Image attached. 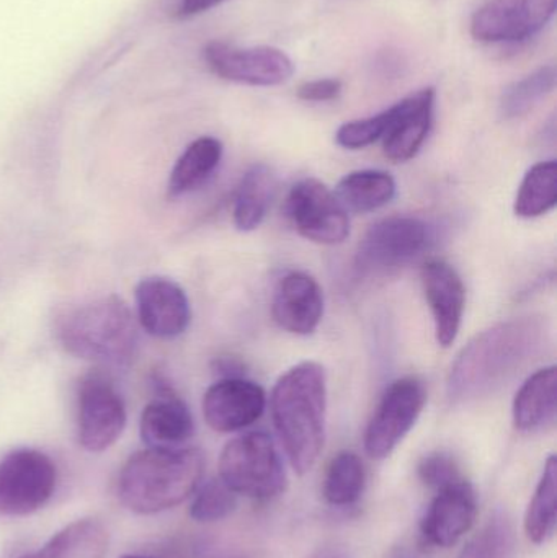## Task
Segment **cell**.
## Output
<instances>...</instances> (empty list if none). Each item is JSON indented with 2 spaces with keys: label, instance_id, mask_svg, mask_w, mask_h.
<instances>
[{
  "label": "cell",
  "instance_id": "obj_1",
  "mask_svg": "<svg viewBox=\"0 0 557 558\" xmlns=\"http://www.w3.org/2000/svg\"><path fill=\"white\" fill-rule=\"evenodd\" d=\"M545 320L519 317L477 333L458 354L447 380L450 402L467 403L502 389L546 343Z\"/></svg>",
  "mask_w": 557,
  "mask_h": 558
},
{
  "label": "cell",
  "instance_id": "obj_2",
  "mask_svg": "<svg viewBox=\"0 0 557 558\" xmlns=\"http://www.w3.org/2000/svg\"><path fill=\"white\" fill-rule=\"evenodd\" d=\"M271 418L288 461L307 474L326 442L327 377L319 363L303 361L288 369L271 390Z\"/></svg>",
  "mask_w": 557,
  "mask_h": 558
},
{
  "label": "cell",
  "instance_id": "obj_3",
  "mask_svg": "<svg viewBox=\"0 0 557 558\" xmlns=\"http://www.w3.org/2000/svg\"><path fill=\"white\" fill-rule=\"evenodd\" d=\"M205 474L196 448H147L128 459L118 477V498L136 514L162 513L189 500Z\"/></svg>",
  "mask_w": 557,
  "mask_h": 558
},
{
  "label": "cell",
  "instance_id": "obj_4",
  "mask_svg": "<svg viewBox=\"0 0 557 558\" xmlns=\"http://www.w3.org/2000/svg\"><path fill=\"white\" fill-rule=\"evenodd\" d=\"M61 347L78 360L126 366L136 356L140 331L133 312L117 295L97 299L59 322Z\"/></svg>",
  "mask_w": 557,
  "mask_h": 558
},
{
  "label": "cell",
  "instance_id": "obj_5",
  "mask_svg": "<svg viewBox=\"0 0 557 558\" xmlns=\"http://www.w3.org/2000/svg\"><path fill=\"white\" fill-rule=\"evenodd\" d=\"M219 478L235 495L270 501L287 488V474L274 439L264 432H249L231 439L219 458Z\"/></svg>",
  "mask_w": 557,
  "mask_h": 558
},
{
  "label": "cell",
  "instance_id": "obj_6",
  "mask_svg": "<svg viewBox=\"0 0 557 558\" xmlns=\"http://www.w3.org/2000/svg\"><path fill=\"white\" fill-rule=\"evenodd\" d=\"M431 242V231L422 219L391 216L376 222L366 232L356 251L360 274L383 277L408 267Z\"/></svg>",
  "mask_w": 557,
  "mask_h": 558
},
{
  "label": "cell",
  "instance_id": "obj_7",
  "mask_svg": "<svg viewBox=\"0 0 557 558\" xmlns=\"http://www.w3.org/2000/svg\"><path fill=\"white\" fill-rule=\"evenodd\" d=\"M58 471L45 452L16 449L0 461V514L28 517L41 510L56 490Z\"/></svg>",
  "mask_w": 557,
  "mask_h": 558
},
{
  "label": "cell",
  "instance_id": "obj_8",
  "mask_svg": "<svg viewBox=\"0 0 557 558\" xmlns=\"http://www.w3.org/2000/svg\"><path fill=\"white\" fill-rule=\"evenodd\" d=\"M427 390L417 377H402L386 389L365 432L366 454L388 458L411 433L424 412Z\"/></svg>",
  "mask_w": 557,
  "mask_h": 558
},
{
  "label": "cell",
  "instance_id": "obj_9",
  "mask_svg": "<svg viewBox=\"0 0 557 558\" xmlns=\"http://www.w3.org/2000/svg\"><path fill=\"white\" fill-rule=\"evenodd\" d=\"M287 215L301 238L339 245L350 235L349 213L336 193L316 179L300 180L287 198Z\"/></svg>",
  "mask_w": 557,
  "mask_h": 558
},
{
  "label": "cell",
  "instance_id": "obj_10",
  "mask_svg": "<svg viewBox=\"0 0 557 558\" xmlns=\"http://www.w3.org/2000/svg\"><path fill=\"white\" fill-rule=\"evenodd\" d=\"M126 405L113 384L101 374H88L77 393V435L88 452H104L126 428Z\"/></svg>",
  "mask_w": 557,
  "mask_h": 558
},
{
  "label": "cell",
  "instance_id": "obj_11",
  "mask_svg": "<svg viewBox=\"0 0 557 558\" xmlns=\"http://www.w3.org/2000/svg\"><path fill=\"white\" fill-rule=\"evenodd\" d=\"M205 61L218 77L252 87H277L290 81L294 64L287 52L271 46L238 48L225 41L206 45Z\"/></svg>",
  "mask_w": 557,
  "mask_h": 558
},
{
  "label": "cell",
  "instance_id": "obj_12",
  "mask_svg": "<svg viewBox=\"0 0 557 558\" xmlns=\"http://www.w3.org/2000/svg\"><path fill=\"white\" fill-rule=\"evenodd\" d=\"M557 0H487L471 19V35L483 43H520L555 19Z\"/></svg>",
  "mask_w": 557,
  "mask_h": 558
},
{
  "label": "cell",
  "instance_id": "obj_13",
  "mask_svg": "<svg viewBox=\"0 0 557 558\" xmlns=\"http://www.w3.org/2000/svg\"><path fill=\"white\" fill-rule=\"evenodd\" d=\"M477 495L467 478L435 490L421 521L425 546L450 549L476 523Z\"/></svg>",
  "mask_w": 557,
  "mask_h": 558
},
{
  "label": "cell",
  "instance_id": "obj_14",
  "mask_svg": "<svg viewBox=\"0 0 557 558\" xmlns=\"http://www.w3.org/2000/svg\"><path fill=\"white\" fill-rule=\"evenodd\" d=\"M267 396L247 377L219 379L203 397V416L218 433H235L254 425L264 415Z\"/></svg>",
  "mask_w": 557,
  "mask_h": 558
},
{
  "label": "cell",
  "instance_id": "obj_15",
  "mask_svg": "<svg viewBox=\"0 0 557 558\" xmlns=\"http://www.w3.org/2000/svg\"><path fill=\"white\" fill-rule=\"evenodd\" d=\"M137 322L150 337L170 338L185 333L192 322L189 295L173 279L144 278L136 286Z\"/></svg>",
  "mask_w": 557,
  "mask_h": 558
},
{
  "label": "cell",
  "instance_id": "obj_16",
  "mask_svg": "<svg viewBox=\"0 0 557 558\" xmlns=\"http://www.w3.org/2000/svg\"><path fill=\"white\" fill-rule=\"evenodd\" d=\"M422 288L434 317L435 337L444 348L457 341L467 307L463 279L450 264L431 260L422 267Z\"/></svg>",
  "mask_w": 557,
  "mask_h": 558
},
{
  "label": "cell",
  "instance_id": "obj_17",
  "mask_svg": "<svg viewBox=\"0 0 557 558\" xmlns=\"http://www.w3.org/2000/svg\"><path fill=\"white\" fill-rule=\"evenodd\" d=\"M437 92L427 87L392 105L391 123L383 136V149L392 162H408L417 156L434 124Z\"/></svg>",
  "mask_w": 557,
  "mask_h": 558
},
{
  "label": "cell",
  "instance_id": "obj_18",
  "mask_svg": "<svg viewBox=\"0 0 557 558\" xmlns=\"http://www.w3.org/2000/svg\"><path fill=\"white\" fill-rule=\"evenodd\" d=\"M271 315L288 333H314L324 315V294L319 282L304 271H291L278 281L271 301Z\"/></svg>",
  "mask_w": 557,
  "mask_h": 558
},
{
  "label": "cell",
  "instance_id": "obj_19",
  "mask_svg": "<svg viewBox=\"0 0 557 558\" xmlns=\"http://www.w3.org/2000/svg\"><path fill=\"white\" fill-rule=\"evenodd\" d=\"M156 387V399L141 415V438L147 448H182L195 433L192 412L169 384L157 379Z\"/></svg>",
  "mask_w": 557,
  "mask_h": 558
},
{
  "label": "cell",
  "instance_id": "obj_20",
  "mask_svg": "<svg viewBox=\"0 0 557 558\" xmlns=\"http://www.w3.org/2000/svg\"><path fill=\"white\" fill-rule=\"evenodd\" d=\"M557 369L543 367L533 373L513 399V423L523 433H535L556 420Z\"/></svg>",
  "mask_w": 557,
  "mask_h": 558
},
{
  "label": "cell",
  "instance_id": "obj_21",
  "mask_svg": "<svg viewBox=\"0 0 557 558\" xmlns=\"http://www.w3.org/2000/svg\"><path fill=\"white\" fill-rule=\"evenodd\" d=\"M277 175L265 163H258L245 172L235 192L232 209V218L239 231H255L264 222L277 193Z\"/></svg>",
  "mask_w": 557,
  "mask_h": 558
},
{
  "label": "cell",
  "instance_id": "obj_22",
  "mask_svg": "<svg viewBox=\"0 0 557 558\" xmlns=\"http://www.w3.org/2000/svg\"><path fill=\"white\" fill-rule=\"evenodd\" d=\"M110 546V534L101 521L94 518L74 521L56 533L35 558H105Z\"/></svg>",
  "mask_w": 557,
  "mask_h": 558
},
{
  "label": "cell",
  "instance_id": "obj_23",
  "mask_svg": "<svg viewBox=\"0 0 557 558\" xmlns=\"http://www.w3.org/2000/svg\"><path fill=\"white\" fill-rule=\"evenodd\" d=\"M221 159V141L209 136L193 141L170 172L169 195L177 198L199 189L218 169Z\"/></svg>",
  "mask_w": 557,
  "mask_h": 558
},
{
  "label": "cell",
  "instance_id": "obj_24",
  "mask_svg": "<svg viewBox=\"0 0 557 558\" xmlns=\"http://www.w3.org/2000/svg\"><path fill=\"white\" fill-rule=\"evenodd\" d=\"M336 195L350 211L373 213L392 202L396 182L383 170H356L340 180Z\"/></svg>",
  "mask_w": 557,
  "mask_h": 558
},
{
  "label": "cell",
  "instance_id": "obj_25",
  "mask_svg": "<svg viewBox=\"0 0 557 558\" xmlns=\"http://www.w3.org/2000/svg\"><path fill=\"white\" fill-rule=\"evenodd\" d=\"M557 523V462L549 456L543 469L542 478L526 508L525 527L530 543L543 546L555 536Z\"/></svg>",
  "mask_w": 557,
  "mask_h": 558
},
{
  "label": "cell",
  "instance_id": "obj_26",
  "mask_svg": "<svg viewBox=\"0 0 557 558\" xmlns=\"http://www.w3.org/2000/svg\"><path fill=\"white\" fill-rule=\"evenodd\" d=\"M557 203V163H535L523 177L517 192L513 211L519 218L535 219L548 215Z\"/></svg>",
  "mask_w": 557,
  "mask_h": 558
},
{
  "label": "cell",
  "instance_id": "obj_27",
  "mask_svg": "<svg viewBox=\"0 0 557 558\" xmlns=\"http://www.w3.org/2000/svg\"><path fill=\"white\" fill-rule=\"evenodd\" d=\"M365 465L355 452H339L330 461L324 477V500L336 508L355 505L365 490Z\"/></svg>",
  "mask_w": 557,
  "mask_h": 558
},
{
  "label": "cell",
  "instance_id": "obj_28",
  "mask_svg": "<svg viewBox=\"0 0 557 558\" xmlns=\"http://www.w3.org/2000/svg\"><path fill=\"white\" fill-rule=\"evenodd\" d=\"M556 81V65L548 64L513 82L509 87L504 88L499 104L500 114L506 120L525 117L555 90Z\"/></svg>",
  "mask_w": 557,
  "mask_h": 558
},
{
  "label": "cell",
  "instance_id": "obj_29",
  "mask_svg": "<svg viewBox=\"0 0 557 558\" xmlns=\"http://www.w3.org/2000/svg\"><path fill=\"white\" fill-rule=\"evenodd\" d=\"M238 508V495L221 481H211L199 484L193 494V501L190 505V518L196 523H218L231 517Z\"/></svg>",
  "mask_w": 557,
  "mask_h": 558
},
{
  "label": "cell",
  "instance_id": "obj_30",
  "mask_svg": "<svg viewBox=\"0 0 557 558\" xmlns=\"http://www.w3.org/2000/svg\"><path fill=\"white\" fill-rule=\"evenodd\" d=\"M512 523L507 514H496L471 541L461 558H509L513 550Z\"/></svg>",
  "mask_w": 557,
  "mask_h": 558
},
{
  "label": "cell",
  "instance_id": "obj_31",
  "mask_svg": "<svg viewBox=\"0 0 557 558\" xmlns=\"http://www.w3.org/2000/svg\"><path fill=\"white\" fill-rule=\"evenodd\" d=\"M392 110L382 111L375 117L363 120L349 121L337 130L336 141L343 149L359 150L372 146L376 141L383 140L389 123H391Z\"/></svg>",
  "mask_w": 557,
  "mask_h": 558
},
{
  "label": "cell",
  "instance_id": "obj_32",
  "mask_svg": "<svg viewBox=\"0 0 557 558\" xmlns=\"http://www.w3.org/2000/svg\"><path fill=\"white\" fill-rule=\"evenodd\" d=\"M419 477L427 487L438 490L445 485L453 484V482L464 478L458 462L445 452H432L425 456L419 464Z\"/></svg>",
  "mask_w": 557,
  "mask_h": 558
},
{
  "label": "cell",
  "instance_id": "obj_33",
  "mask_svg": "<svg viewBox=\"0 0 557 558\" xmlns=\"http://www.w3.org/2000/svg\"><path fill=\"white\" fill-rule=\"evenodd\" d=\"M296 94L304 101H332L342 94V82L339 78H317L301 85Z\"/></svg>",
  "mask_w": 557,
  "mask_h": 558
},
{
  "label": "cell",
  "instance_id": "obj_34",
  "mask_svg": "<svg viewBox=\"0 0 557 558\" xmlns=\"http://www.w3.org/2000/svg\"><path fill=\"white\" fill-rule=\"evenodd\" d=\"M213 369L221 376V379H228V377H245L244 364L235 360V357H218V360H215V363H213Z\"/></svg>",
  "mask_w": 557,
  "mask_h": 558
},
{
  "label": "cell",
  "instance_id": "obj_35",
  "mask_svg": "<svg viewBox=\"0 0 557 558\" xmlns=\"http://www.w3.org/2000/svg\"><path fill=\"white\" fill-rule=\"evenodd\" d=\"M222 2H226V0H180L177 15L180 19L198 15V13L206 12V10L213 9V7L219 5Z\"/></svg>",
  "mask_w": 557,
  "mask_h": 558
},
{
  "label": "cell",
  "instance_id": "obj_36",
  "mask_svg": "<svg viewBox=\"0 0 557 558\" xmlns=\"http://www.w3.org/2000/svg\"><path fill=\"white\" fill-rule=\"evenodd\" d=\"M120 558H153V557L136 556V554H126V556H121Z\"/></svg>",
  "mask_w": 557,
  "mask_h": 558
},
{
  "label": "cell",
  "instance_id": "obj_37",
  "mask_svg": "<svg viewBox=\"0 0 557 558\" xmlns=\"http://www.w3.org/2000/svg\"><path fill=\"white\" fill-rule=\"evenodd\" d=\"M19 558H35V557H33V554H26V556H22V557H19Z\"/></svg>",
  "mask_w": 557,
  "mask_h": 558
}]
</instances>
